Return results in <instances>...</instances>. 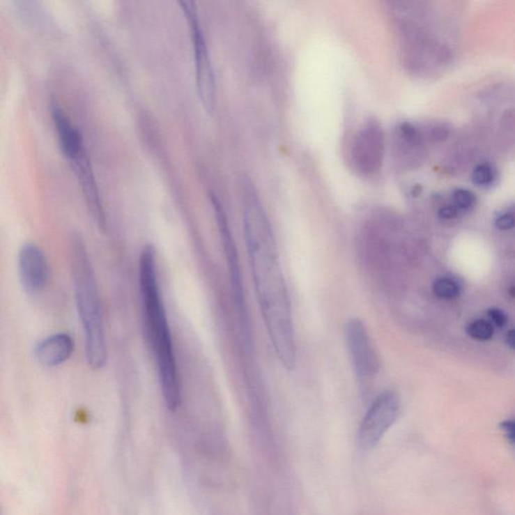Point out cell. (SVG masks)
I'll return each mask as SVG.
<instances>
[{
  "instance_id": "obj_18",
  "label": "cell",
  "mask_w": 515,
  "mask_h": 515,
  "mask_svg": "<svg viewBox=\"0 0 515 515\" xmlns=\"http://www.w3.org/2000/svg\"><path fill=\"white\" fill-rule=\"evenodd\" d=\"M458 210H459V208L457 206H446L439 210V215L440 217L444 220L453 219V217H455L458 215Z\"/></svg>"
},
{
  "instance_id": "obj_8",
  "label": "cell",
  "mask_w": 515,
  "mask_h": 515,
  "mask_svg": "<svg viewBox=\"0 0 515 515\" xmlns=\"http://www.w3.org/2000/svg\"><path fill=\"white\" fill-rule=\"evenodd\" d=\"M346 341L358 381L365 382L373 378L380 369V360L367 326L362 320L351 318L347 321Z\"/></svg>"
},
{
  "instance_id": "obj_5",
  "label": "cell",
  "mask_w": 515,
  "mask_h": 515,
  "mask_svg": "<svg viewBox=\"0 0 515 515\" xmlns=\"http://www.w3.org/2000/svg\"><path fill=\"white\" fill-rule=\"evenodd\" d=\"M210 201L213 212H215V221H217V229L224 249V257H226V266H228L229 276L231 292H233V300H235L236 308L239 315L240 328L244 335L246 344H251V335H249V326L248 314H247L246 299H245L244 284H243L242 272H240L239 255H238L237 247L233 240L230 224H229L228 215L222 206L219 197L212 194Z\"/></svg>"
},
{
  "instance_id": "obj_14",
  "label": "cell",
  "mask_w": 515,
  "mask_h": 515,
  "mask_svg": "<svg viewBox=\"0 0 515 515\" xmlns=\"http://www.w3.org/2000/svg\"><path fill=\"white\" fill-rule=\"evenodd\" d=\"M453 201L459 210H469L475 203L476 197L470 190L459 188L453 192Z\"/></svg>"
},
{
  "instance_id": "obj_16",
  "label": "cell",
  "mask_w": 515,
  "mask_h": 515,
  "mask_svg": "<svg viewBox=\"0 0 515 515\" xmlns=\"http://www.w3.org/2000/svg\"><path fill=\"white\" fill-rule=\"evenodd\" d=\"M515 226V217L510 213H505L496 220V226L499 230H509Z\"/></svg>"
},
{
  "instance_id": "obj_12",
  "label": "cell",
  "mask_w": 515,
  "mask_h": 515,
  "mask_svg": "<svg viewBox=\"0 0 515 515\" xmlns=\"http://www.w3.org/2000/svg\"><path fill=\"white\" fill-rule=\"evenodd\" d=\"M469 337L477 340H489L493 335V328L486 320H476L467 328Z\"/></svg>"
},
{
  "instance_id": "obj_20",
  "label": "cell",
  "mask_w": 515,
  "mask_h": 515,
  "mask_svg": "<svg viewBox=\"0 0 515 515\" xmlns=\"http://www.w3.org/2000/svg\"><path fill=\"white\" fill-rule=\"evenodd\" d=\"M509 294H510V296L514 297L515 298V285L512 286V287L510 288Z\"/></svg>"
},
{
  "instance_id": "obj_9",
  "label": "cell",
  "mask_w": 515,
  "mask_h": 515,
  "mask_svg": "<svg viewBox=\"0 0 515 515\" xmlns=\"http://www.w3.org/2000/svg\"><path fill=\"white\" fill-rule=\"evenodd\" d=\"M20 285L26 293L38 295L47 287L49 266L44 249L35 243L22 245L17 257Z\"/></svg>"
},
{
  "instance_id": "obj_4",
  "label": "cell",
  "mask_w": 515,
  "mask_h": 515,
  "mask_svg": "<svg viewBox=\"0 0 515 515\" xmlns=\"http://www.w3.org/2000/svg\"><path fill=\"white\" fill-rule=\"evenodd\" d=\"M190 26L196 63L197 87L199 99L208 112L215 110L217 100L215 74L212 60L206 44L205 33L199 20L197 3L194 1H179Z\"/></svg>"
},
{
  "instance_id": "obj_2",
  "label": "cell",
  "mask_w": 515,
  "mask_h": 515,
  "mask_svg": "<svg viewBox=\"0 0 515 515\" xmlns=\"http://www.w3.org/2000/svg\"><path fill=\"white\" fill-rule=\"evenodd\" d=\"M138 282L143 323L155 358L163 401L167 409L174 412L180 407L183 401L180 374L160 289L157 257L152 245H145L140 253Z\"/></svg>"
},
{
  "instance_id": "obj_17",
  "label": "cell",
  "mask_w": 515,
  "mask_h": 515,
  "mask_svg": "<svg viewBox=\"0 0 515 515\" xmlns=\"http://www.w3.org/2000/svg\"><path fill=\"white\" fill-rule=\"evenodd\" d=\"M501 428L505 431L508 441L515 447V420L503 422V423L501 424Z\"/></svg>"
},
{
  "instance_id": "obj_10",
  "label": "cell",
  "mask_w": 515,
  "mask_h": 515,
  "mask_svg": "<svg viewBox=\"0 0 515 515\" xmlns=\"http://www.w3.org/2000/svg\"><path fill=\"white\" fill-rule=\"evenodd\" d=\"M74 351V338L67 332H56L40 339L33 348V355L38 364L53 369L71 360Z\"/></svg>"
},
{
  "instance_id": "obj_1",
  "label": "cell",
  "mask_w": 515,
  "mask_h": 515,
  "mask_svg": "<svg viewBox=\"0 0 515 515\" xmlns=\"http://www.w3.org/2000/svg\"><path fill=\"white\" fill-rule=\"evenodd\" d=\"M243 220L249 265L258 303L268 335L281 364L288 371L296 367L291 304L271 222L251 180L243 190Z\"/></svg>"
},
{
  "instance_id": "obj_15",
  "label": "cell",
  "mask_w": 515,
  "mask_h": 515,
  "mask_svg": "<svg viewBox=\"0 0 515 515\" xmlns=\"http://www.w3.org/2000/svg\"><path fill=\"white\" fill-rule=\"evenodd\" d=\"M489 318L494 322V324H495L496 326H498V328H503V326L507 324V315H505L500 309H498V308H492V309H489Z\"/></svg>"
},
{
  "instance_id": "obj_13",
  "label": "cell",
  "mask_w": 515,
  "mask_h": 515,
  "mask_svg": "<svg viewBox=\"0 0 515 515\" xmlns=\"http://www.w3.org/2000/svg\"><path fill=\"white\" fill-rule=\"evenodd\" d=\"M495 169L489 164V163H482V164L476 167L473 171V181L475 185L479 187H486L491 185L495 179Z\"/></svg>"
},
{
  "instance_id": "obj_6",
  "label": "cell",
  "mask_w": 515,
  "mask_h": 515,
  "mask_svg": "<svg viewBox=\"0 0 515 515\" xmlns=\"http://www.w3.org/2000/svg\"><path fill=\"white\" fill-rule=\"evenodd\" d=\"M385 151V137L382 125L376 118H369L358 129L351 143V167L362 176H374L382 169Z\"/></svg>"
},
{
  "instance_id": "obj_3",
  "label": "cell",
  "mask_w": 515,
  "mask_h": 515,
  "mask_svg": "<svg viewBox=\"0 0 515 515\" xmlns=\"http://www.w3.org/2000/svg\"><path fill=\"white\" fill-rule=\"evenodd\" d=\"M70 261L75 303L83 328L86 360L91 369L100 371L108 362L105 322L96 274L81 236L72 239Z\"/></svg>"
},
{
  "instance_id": "obj_19",
  "label": "cell",
  "mask_w": 515,
  "mask_h": 515,
  "mask_svg": "<svg viewBox=\"0 0 515 515\" xmlns=\"http://www.w3.org/2000/svg\"><path fill=\"white\" fill-rule=\"evenodd\" d=\"M507 344L508 346L512 347V349H515V329L508 331L507 335Z\"/></svg>"
},
{
  "instance_id": "obj_11",
  "label": "cell",
  "mask_w": 515,
  "mask_h": 515,
  "mask_svg": "<svg viewBox=\"0 0 515 515\" xmlns=\"http://www.w3.org/2000/svg\"><path fill=\"white\" fill-rule=\"evenodd\" d=\"M436 296L441 299H453L459 294L458 285L450 279L442 278L436 281L433 285Z\"/></svg>"
},
{
  "instance_id": "obj_7",
  "label": "cell",
  "mask_w": 515,
  "mask_h": 515,
  "mask_svg": "<svg viewBox=\"0 0 515 515\" xmlns=\"http://www.w3.org/2000/svg\"><path fill=\"white\" fill-rule=\"evenodd\" d=\"M400 413V401L394 392H383L369 406L358 430V444L371 450L382 441Z\"/></svg>"
}]
</instances>
